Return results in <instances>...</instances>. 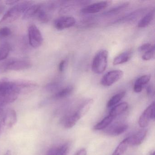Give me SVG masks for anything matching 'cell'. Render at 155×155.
<instances>
[{
  "instance_id": "cell-25",
  "label": "cell",
  "mask_w": 155,
  "mask_h": 155,
  "mask_svg": "<svg viewBox=\"0 0 155 155\" xmlns=\"http://www.w3.org/2000/svg\"><path fill=\"white\" fill-rule=\"evenodd\" d=\"M126 93V91H121L111 97L107 103V107L108 108L117 105L125 97Z\"/></svg>"
},
{
  "instance_id": "cell-1",
  "label": "cell",
  "mask_w": 155,
  "mask_h": 155,
  "mask_svg": "<svg viewBox=\"0 0 155 155\" xmlns=\"http://www.w3.org/2000/svg\"><path fill=\"white\" fill-rule=\"evenodd\" d=\"M19 94L14 81L7 78L0 80V98L3 106L14 102Z\"/></svg>"
},
{
  "instance_id": "cell-23",
  "label": "cell",
  "mask_w": 155,
  "mask_h": 155,
  "mask_svg": "<svg viewBox=\"0 0 155 155\" xmlns=\"http://www.w3.org/2000/svg\"><path fill=\"white\" fill-rule=\"evenodd\" d=\"M73 91V87L72 86H69L64 88L56 92L54 95V98L56 99H60L64 98L69 96Z\"/></svg>"
},
{
  "instance_id": "cell-13",
  "label": "cell",
  "mask_w": 155,
  "mask_h": 155,
  "mask_svg": "<svg viewBox=\"0 0 155 155\" xmlns=\"http://www.w3.org/2000/svg\"><path fill=\"white\" fill-rule=\"evenodd\" d=\"M80 118V117L75 111L61 118V123L65 128H71L76 125Z\"/></svg>"
},
{
  "instance_id": "cell-27",
  "label": "cell",
  "mask_w": 155,
  "mask_h": 155,
  "mask_svg": "<svg viewBox=\"0 0 155 155\" xmlns=\"http://www.w3.org/2000/svg\"><path fill=\"white\" fill-rule=\"evenodd\" d=\"M10 50V46L8 43H4L0 47V61L7 58Z\"/></svg>"
},
{
  "instance_id": "cell-44",
  "label": "cell",
  "mask_w": 155,
  "mask_h": 155,
  "mask_svg": "<svg viewBox=\"0 0 155 155\" xmlns=\"http://www.w3.org/2000/svg\"><path fill=\"white\" fill-rule=\"evenodd\" d=\"M150 155H155V151H153V152L151 153Z\"/></svg>"
},
{
  "instance_id": "cell-39",
  "label": "cell",
  "mask_w": 155,
  "mask_h": 155,
  "mask_svg": "<svg viewBox=\"0 0 155 155\" xmlns=\"http://www.w3.org/2000/svg\"><path fill=\"white\" fill-rule=\"evenodd\" d=\"M18 2H19V1L17 0H7L6 1V3L8 5H12L16 4Z\"/></svg>"
},
{
  "instance_id": "cell-26",
  "label": "cell",
  "mask_w": 155,
  "mask_h": 155,
  "mask_svg": "<svg viewBox=\"0 0 155 155\" xmlns=\"http://www.w3.org/2000/svg\"><path fill=\"white\" fill-rule=\"evenodd\" d=\"M129 5V3L128 2H126V3H123L121 5H119V6H117V7H114L110 9L109 10L106 12H104V16H111V15H114L118 12H120L121 11H123V10L125 9L126 8H127Z\"/></svg>"
},
{
  "instance_id": "cell-11",
  "label": "cell",
  "mask_w": 155,
  "mask_h": 155,
  "mask_svg": "<svg viewBox=\"0 0 155 155\" xmlns=\"http://www.w3.org/2000/svg\"><path fill=\"white\" fill-rule=\"evenodd\" d=\"M128 128V125L126 123H115L111 125L110 127L107 128L104 131L105 134L111 137H115L121 135L125 132Z\"/></svg>"
},
{
  "instance_id": "cell-33",
  "label": "cell",
  "mask_w": 155,
  "mask_h": 155,
  "mask_svg": "<svg viewBox=\"0 0 155 155\" xmlns=\"http://www.w3.org/2000/svg\"><path fill=\"white\" fill-rule=\"evenodd\" d=\"M152 46L153 45H151L150 43H145L139 48V51L140 52H145L149 50L152 47Z\"/></svg>"
},
{
  "instance_id": "cell-9",
  "label": "cell",
  "mask_w": 155,
  "mask_h": 155,
  "mask_svg": "<svg viewBox=\"0 0 155 155\" xmlns=\"http://www.w3.org/2000/svg\"><path fill=\"white\" fill-rule=\"evenodd\" d=\"M76 19L70 16H63L58 18L54 21V27L57 29L62 30L73 27L76 24Z\"/></svg>"
},
{
  "instance_id": "cell-7",
  "label": "cell",
  "mask_w": 155,
  "mask_h": 155,
  "mask_svg": "<svg viewBox=\"0 0 155 155\" xmlns=\"http://www.w3.org/2000/svg\"><path fill=\"white\" fill-rule=\"evenodd\" d=\"M1 120L6 130L10 129L15 126L18 121L17 113L14 110L8 109L4 111Z\"/></svg>"
},
{
  "instance_id": "cell-36",
  "label": "cell",
  "mask_w": 155,
  "mask_h": 155,
  "mask_svg": "<svg viewBox=\"0 0 155 155\" xmlns=\"http://www.w3.org/2000/svg\"><path fill=\"white\" fill-rule=\"evenodd\" d=\"M147 94L149 96H153L154 95V88L152 85H149L147 88Z\"/></svg>"
},
{
  "instance_id": "cell-17",
  "label": "cell",
  "mask_w": 155,
  "mask_h": 155,
  "mask_svg": "<svg viewBox=\"0 0 155 155\" xmlns=\"http://www.w3.org/2000/svg\"><path fill=\"white\" fill-rule=\"evenodd\" d=\"M128 107V104L127 102H122L116 105L111 109L109 115L115 118L116 117L125 112Z\"/></svg>"
},
{
  "instance_id": "cell-32",
  "label": "cell",
  "mask_w": 155,
  "mask_h": 155,
  "mask_svg": "<svg viewBox=\"0 0 155 155\" xmlns=\"http://www.w3.org/2000/svg\"><path fill=\"white\" fill-rule=\"evenodd\" d=\"M60 150V146L59 147H54L50 149L47 151L46 155H59Z\"/></svg>"
},
{
  "instance_id": "cell-8",
  "label": "cell",
  "mask_w": 155,
  "mask_h": 155,
  "mask_svg": "<svg viewBox=\"0 0 155 155\" xmlns=\"http://www.w3.org/2000/svg\"><path fill=\"white\" fill-rule=\"evenodd\" d=\"M155 119V102H153L146 109L140 117L138 124L141 128H145L148 125L151 119Z\"/></svg>"
},
{
  "instance_id": "cell-41",
  "label": "cell",
  "mask_w": 155,
  "mask_h": 155,
  "mask_svg": "<svg viewBox=\"0 0 155 155\" xmlns=\"http://www.w3.org/2000/svg\"><path fill=\"white\" fill-rule=\"evenodd\" d=\"M4 110L2 107H0V119L2 117L4 113Z\"/></svg>"
},
{
  "instance_id": "cell-18",
  "label": "cell",
  "mask_w": 155,
  "mask_h": 155,
  "mask_svg": "<svg viewBox=\"0 0 155 155\" xmlns=\"http://www.w3.org/2000/svg\"><path fill=\"white\" fill-rule=\"evenodd\" d=\"M41 7V4L31 5L24 12L22 18L24 20H28L35 16H37Z\"/></svg>"
},
{
  "instance_id": "cell-15",
  "label": "cell",
  "mask_w": 155,
  "mask_h": 155,
  "mask_svg": "<svg viewBox=\"0 0 155 155\" xmlns=\"http://www.w3.org/2000/svg\"><path fill=\"white\" fill-rule=\"evenodd\" d=\"M150 79V76L148 75H143L136 80L133 86V90L136 93L142 91L143 87L148 84Z\"/></svg>"
},
{
  "instance_id": "cell-28",
  "label": "cell",
  "mask_w": 155,
  "mask_h": 155,
  "mask_svg": "<svg viewBox=\"0 0 155 155\" xmlns=\"http://www.w3.org/2000/svg\"><path fill=\"white\" fill-rule=\"evenodd\" d=\"M143 12V11H142V10L136 11L130 13L129 15H127L124 18H121L119 20H117V22H122V21H130L133 20L138 17Z\"/></svg>"
},
{
  "instance_id": "cell-6",
  "label": "cell",
  "mask_w": 155,
  "mask_h": 155,
  "mask_svg": "<svg viewBox=\"0 0 155 155\" xmlns=\"http://www.w3.org/2000/svg\"><path fill=\"white\" fill-rule=\"evenodd\" d=\"M123 72L119 70L110 71L104 75L101 80V85L105 87H110L123 77Z\"/></svg>"
},
{
  "instance_id": "cell-3",
  "label": "cell",
  "mask_w": 155,
  "mask_h": 155,
  "mask_svg": "<svg viewBox=\"0 0 155 155\" xmlns=\"http://www.w3.org/2000/svg\"><path fill=\"white\" fill-rule=\"evenodd\" d=\"M30 61L27 60L11 58L7 60L0 65V71H21L27 69L31 67Z\"/></svg>"
},
{
  "instance_id": "cell-21",
  "label": "cell",
  "mask_w": 155,
  "mask_h": 155,
  "mask_svg": "<svg viewBox=\"0 0 155 155\" xmlns=\"http://www.w3.org/2000/svg\"><path fill=\"white\" fill-rule=\"evenodd\" d=\"M114 118L110 115L107 116L102 120L100 122L96 124L94 127V130H101L107 128L114 120Z\"/></svg>"
},
{
  "instance_id": "cell-34",
  "label": "cell",
  "mask_w": 155,
  "mask_h": 155,
  "mask_svg": "<svg viewBox=\"0 0 155 155\" xmlns=\"http://www.w3.org/2000/svg\"><path fill=\"white\" fill-rule=\"evenodd\" d=\"M69 147L68 144H65L60 146V150L59 155H67Z\"/></svg>"
},
{
  "instance_id": "cell-42",
  "label": "cell",
  "mask_w": 155,
  "mask_h": 155,
  "mask_svg": "<svg viewBox=\"0 0 155 155\" xmlns=\"http://www.w3.org/2000/svg\"><path fill=\"white\" fill-rule=\"evenodd\" d=\"M4 155H12L11 151L10 150H7Z\"/></svg>"
},
{
  "instance_id": "cell-14",
  "label": "cell",
  "mask_w": 155,
  "mask_h": 155,
  "mask_svg": "<svg viewBox=\"0 0 155 155\" xmlns=\"http://www.w3.org/2000/svg\"><path fill=\"white\" fill-rule=\"evenodd\" d=\"M147 134V130L143 129L139 130L132 136L128 137L129 145L138 146L144 141Z\"/></svg>"
},
{
  "instance_id": "cell-40",
  "label": "cell",
  "mask_w": 155,
  "mask_h": 155,
  "mask_svg": "<svg viewBox=\"0 0 155 155\" xmlns=\"http://www.w3.org/2000/svg\"><path fill=\"white\" fill-rule=\"evenodd\" d=\"M5 10V7L3 5H0V15L2 14Z\"/></svg>"
},
{
  "instance_id": "cell-30",
  "label": "cell",
  "mask_w": 155,
  "mask_h": 155,
  "mask_svg": "<svg viewBox=\"0 0 155 155\" xmlns=\"http://www.w3.org/2000/svg\"><path fill=\"white\" fill-rule=\"evenodd\" d=\"M12 31L9 28H0V38H7L11 34Z\"/></svg>"
},
{
  "instance_id": "cell-16",
  "label": "cell",
  "mask_w": 155,
  "mask_h": 155,
  "mask_svg": "<svg viewBox=\"0 0 155 155\" xmlns=\"http://www.w3.org/2000/svg\"><path fill=\"white\" fill-rule=\"evenodd\" d=\"M132 51H129L121 53L114 58L113 61V65L116 66L127 62L132 57Z\"/></svg>"
},
{
  "instance_id": "cell-38",
  "label": "cell",
  "mask_w": 155,
  "mask_h": 155,
  "mask_svg": "<svg viewBox=\"0 0 155 155\" xmlns=\"http://www.w3.org/2000/svg\"><path fill=\"white\" fill-rule=\"evenodd\" d=\"M87 150L83 148L80 150L75 155H87Z\"/></svg>"
},
{
  "instance_id": "cell-37",
  "label": "cell",
  "mask_w": 155,
  "mask_h": 155,
  "mask_svg": "<svg viewBox=\"0 0 155 155\" xmlns=\"http://www.w3.org/2000/svg\"><path fill=\"white\" fill-rule=\"evenodd\" d=\"M6 130L5 127H4V125H3L2 121L0 119V138L2 136L3 133H4V131Z\"/></svg>"
},
{
  "instance_id": "cell-22",
  "label": "cell",
  "mask_w": 155,
  "mask_h": 155,
  "mask_svg": "<svg viewBox=\"0 0 155 155\" xmlns=\"http://www.w3.org/2000/svg\"><path fill=\"white\" fill-rule=\"evenodd\" d=\"M48 10H49L47 8V6L41 4V8L37 15V18L42 23H46L49 21L50 17L48 12Z\"/></svg>"
},
{
  "instance_id": "cell-20",
  "label": "cell",
  "mask_w": 155,
  "mask_h": 155,
  "mask_svg": "<svg viewBox=\"0 0 155 155\" xmlns=\"http://www.w3.org/2000/svg\"><path fill=\"white\" fill-rule=\"evenodd\" d=\"M92 103L93 100L92 99L87 100L78 108V110L76 111L81 118L84 116L89 110Z\"/></svg>"
},
{
  "instance_id": "cell-12",
  "label": "cell",
  "mask_w": 155,
  "mask_h": 155,
  "mask_svg": "<svg viewBox=\"0 0 155 155\" xmlns=\"http://www.w3.org/2000/svg\"><path fill=\"white\" fill-rule=\"evenodd\" d=\"M14 82L19 94L23 92H29L38 87L37 83L29 81H14Z\"/></svg>"
},
{
  "instance_id": "cell-10",
  "label": "cell",
  "mask_w": 155,
  "mask_h": 155,
  "mask_svg": "<svg viewBox=\"0 0 155 155\" xmlns=\"http://www.w3.org/2000/svg\"><path fill=\"white\" fill-rule=\"evenodd\" d=\"M110 3L109 1H101L93 3L83 8L81 11L82 14H91L97 13L106 8Z\"/></svg>"
},
{
  "instance_id": "cell-24",
  "label": "cell",
  "mask_w": 155,
  "mask_h": 155,
  "mask_svg": "<svg viewBox=\"0 0 155 155\" xmlns=\"http://www.w3.org/2000/svg\"><path fill=\"white\" fill-rule=\"evenodd\" d=\"M129 144L128 137L123 140L116 148L112 155H121L126 151Z\"/></svg>"
},
{
  "instance_id": "cell-19",
  "label": "cell",
  "mask_w": 155,
  "mask_h": 155,
  "mask_svg": "<svg viewBox=\"0 0 155 155\" xmlns=\"http://www.w3.org/2000/svg\"><path fill=\"white\" fill-rule=\"evenodd\" d=\"M155 16V10L150 11L147 13L138 23L137 27L139 28H146L150 24Z\"/></svg>"
},
{
  "instance_id": "cell-5",
  "label": "cell",
  "mask_w": 155,
  "mask_h": 155,
  "mask_svg": "<svg viewBox=\"0 0 155 155\" xmlns=\"http://www.w3.org/2000/svg\"><path fill=\"white\" fill-rule=\"evenodd\" d=\"M29 41L31 46L38 48L41 46L43 39L41 32L36 25H31L28 29Z\"/></svg>"
},
{
  "instance_id": "cell-4",
  "label": "cell",
  "mask_w": 155,
  "mask_h": 155,
  "mask_svg": "<svg viewBox=\"0 0 155 155\" xmlns=\"http://www.w3.org/2000/svg\"><path fill=\"white\" fill-rule=\"evenodd\" d=\"M108 52L106 50H101L96 54L91 64V69L96 74L103 73L107 68Z\"/></svg>"
},
{
  "instance_id": "cell-43",
  "label": "cell",
  "mask_w": 155,
  "mask_h": 155,
  "mask_svg": "<svg viewBox=\"0 0 155 155\" xmlns=\"http://www.w3.org/2000/svg\"><path fill=\"white\" fill-rule=\"evenodd\" d=\"M3 106V104H2V102L1 100V99H0V107H2Z\"/></svg>"
},
{
  "instance_id": "cell-35",
  "label": "cell",
  "mask_w": 155,
  "mask_h": 155,
  "mask_svg": "<svg viewBox=\"0 0 155 155\" xmlns=\"http://www.w3.org/2000/svg\"><path fill=\"white\" fill-rule=\"evenodd\" d=\"M66 61L65 60L61 61L59 64L58 69L60 72H63L66 66Z\"/></svg>"
},
{
  "instance_id": "cell-2",
  "label": "cell",
  "mask_w": 155,
  "mask_h": 155,
  "mask_svg": "<svg viewBox=\"0 0 155 155\" xmlns=\"http://www.w3.org/2000/svg\"><path fill=\"white\" fill-rule=\"evenodd\" d=\"M33 2L24 1L16 4L10 8L0 20V24L11 23L18 19L32 5Z\"/></svg>"
},
{
  "instance_id": "cell-31",
  "label": "cell",
  "mask_w": 155,
  "mask_h": 155,
  "mask_svg": "<svg viewBox=\"0 0 155 155\" xmlns=\"http://www.w3.org/2000/svg\"><path fill=\"white\" fill-rule=\"evenodd\" d=\"M60 87L59 83L58 82H53L49 83L47 85L46 89L47 90L50 91H54L58 90Z\"/></svg>"
},
{
  "instance_id": "cell-29",
  "label": "cell",
  "mask_w": 155,
  "mask_h": 155,
  "mask_svg": "<svg viewBox=\"0 0 155 155\" xmlns=\"http://www.w3.org/2000/svg\"><path fill=\"white\" fill-rule=\"evenodd\" d=\"M154 56H155V47L154 45H153L149 50L144 52V54L142 55V59L144 61L150 60L154 58Z\"/></svg>"
}]
</instances>
